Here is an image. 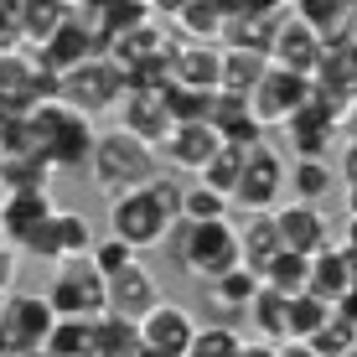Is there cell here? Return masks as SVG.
Listing matches in <instances>:
<instances>
[{
  "label": "cell",
  "instance_id": "1",
  "mask_svg": "<svg viewBox=\"0 0 357 357\" xmlns=\"http://www.w3.org/2000/svg\"><path fill=\"white\" fill-rule=\"evenodd\" d=\"M161 249H166L171 264L187 269V275L202 280V285H207L213 275H223V269L243 264V254H238V228H233L228 218H207V223L176 218V223L166 228Z\"/></svg>",
  "mask_w": 357,
  "mask_h": 357
},
{
  "label": "cell",
  "instance_id": "2",
  "mask_svg": "<svg viewBox=\"0 0 357 357\" xmlns=\"http://www.w3.org/2000/svg\"><path fill=\"white\" fill-rule=\"evenodd\" d=\"M31 119V135H36V151L47 155L52 171H89V155H93V119L83 109H73L68 98H42V104L26 109Z\"/></svg>",
  "mask_w": 357,
  "mask_h": 357
},
{
  "label": "cell",
  "instance_id": "3",
  "mask_svg": "<svg viewBox=\"0 0 357 357\" xmlns=\"http://www.w3.org/2000/svg\"><path fill=\"white\" fill-rule=\"evenodd\" d=\"M89 176L104 197H119L130 187H145L155 176V145L135 140L130 130H104L93 135V155H89Z\"/></svg>",
  "mask_w": 357,
  "mask_h": 357
},
{
  "label": "cell",
  "instance_id": "4",
  "mask_svg": "<svg viewBox=\"0 0 357 357\" xmlns=\"http://www.w3.org/2000/svg\"><path fill=\"white\" fill-rule=\"evenodd\" d=\"M125 89H130V73L119 68L109 52H93V57H83L78 68L57 73V98H68V104L83 109L89 119L114 114L119 98H125Z\"/></svg>",
  "mask_w": 357,
  "mask_h": 357
},
{
  "label": "cell",
  "instance_id": "5",
  "mask_svg": "<svg viewBox=\"0 0 357 357\" xmlns=\"http://www.w3.org/2000/svg\"><path fill=\"white\" fill-rule=\"evenodd\" d=\"M171 223H176V213L161 207V197L151 192V181L109 197V233H119L130 249H161V238H166Z\"/></svg>",
  "mask_w": 357,
  "mask_h": 357
},
{
  "label": "cell",
  "instance_id": "6",
  "mask_svg": "<svg viewBox=\"0 0 357 357\" xmlns=\"http://www.w3.org/2000/svg\"><path fill=\"white\" fill-rule=\"evenodd\" d=\"M42 295H47V305H52L57 316H98L109 305L104 275L93 269L89 254H68V259H57Z\"/></svg>",
  "mask_w": 357,
  "mask_h": 357
},
{
  "label": "cell",
  "instance_id": "7",
  "mask_svg": "<svg viewBox=\"0 0 357 357\" xmlns=\"http://www.w3.org/2000/svg\"><path fill=\"white\" fill-rule=\"evenodd\" d=\"M285 197H290V161L264 140L249 145L243 176H238V187H233V207H243V213H269V207H280Z\"/></svg>",
  "mask_w": 357,
  "mask_h": 357
},
{
  "label": "cell",
  "instance_id": "8",
  "mask_svg": "<svg viewBox=\"0 0 357 357\" xmlns=\"http://www.w3.org/2000/svg\"><path fill=\"white\" fill-rule=\"evenodd\" d=\"M52 305L42 290H6L0 295V352H42V337L52 326Z\"/></svg>",
  "mask_w": 357,
  "mask_h": 357
},
{
  "label": "cell",
  "instance_id": "9",
  "mask_svg": "<svg viewBox=\"0 0 357 357\" xmlns=\"http://www.w3.org/2000/svg\"><path fill=\"white\" fill-rule=\"evenodd\" d=\"M305 93H311V78H305V73L269 63V68H264V78L249 89V109L259 114V125H264V130H275V125H285V119H290V109H295V104H305Z\"/></svg>",
  "mask_w": 357,
  "mask_h": 357
},
{
  "label": "cell",
  "instance_id": "10",
  "mask_svg": "<svg viewBox=\"0 0 357 357\" xmlns=\"http://www.w3.org/2000/svg\"><path fill=\"white\" fill-rule=\"evenodd\" d=\"M135 326H140V347H145V357H187L192 331H197L192 311H187V305H176V301H155Z\"/></svg>",
  "mask_w": 357,
  "mask_h": 357
},
{
  "label": "cell",
  "instance_id": "11",
  "mask_svg": "<svg viewBox=\"0 0 357 357\" xmlns=\"http://www.w3.org/2000/svg\"><path fill=\"white\" fill-rule=\"evenodd\" d=\"M275 213V228H280V243L295 254H316L326 249L331 238H337V228L326 223V213L316 202H305V197H285L280 207H269Z\"/></svg>",
  "mask_w": 357,
  "mask_h": 357
},
{
  "label": "cell",
  "instance_id": "12",
  "mask_svg": "<svg viewBox=\"0 0 357 357\" xmlns=\"http://www.w3.org/2000/svg\"><path fill=\"white\" fill-rule=\"evenodd\" d=\"M321 52H326V36L316 31L311 21H301L295 10H285V16L275 21V36H269V63L295 68V73L311 78L316 63H321Z\"/></svg>",
  "mask_w": 357,
  "mask_h": 357
},
{
  "label": "cell",
  "instance_id": "13",
  "mask_svg": "<svg viewBox=\"0 0 357 357\" xmlns=\"http://www.w3.org/2000/svg\"><path fill=\"white\" fill-rule=\"evenodd\" d=\"M290 135V151L295 155H331V145H337V114L321 104V98H311L305 93V104H295L290 109V119L280 125Z\"/></svg>",
  "mask_w": 357,
  "mask_h": 357
},
{
  "label": "cell",
  "instance_id": "14",
  "mask_svg": "<svg viewBox=\"0 0 357 357\" xmlns=\"http://www.w3.org/2000/svg\"><path fill=\"white\" fill-rule=\"evenodd\" d=\"M36 52V63L42 68H52V73H68V68H78L83 57H93V52H104V47H98V36H93V26L83 16H68L63 26H52L42 36V42L31 47Z\"/></svg>",
  "mask_w": 357,
  "mask_h": 357
},
{
  "label": "cell",
  "instance_id": "15",
  "mask_svg": "<svg viewBox=\"0 0 357 357\" xmlns=\"http://www.w3.org/2000/svg\"><path fill=\"white\" fill-rule=\"evenodd\" d=\"M114 114H119V130H130L135 140H145V145H161L166 130H171L161 89H125V98H119Z\"/></svg>",
  "mask_w": 357,
  "mask_h": 357
},
{
  "label": "cell",
  "instance_id": "16",
  "mask_svg": "<svg viewBox=\"0 0 357 357\" xmlns=\"http://www.w3.org/2000/svg\"><path fill=\"white\" fill-rule=\"evenodd\" d=\"M104 295H109V311H119V316H130V321H140V316L151 311L155 301H161V280H155L151 269L135 259V264L119 269V275L104 280Z\"/></svg>",
  "mask_w": 357,
  "mask_h": 357
},
{
  "label": "cell",
  "instance_id": "17",
  "mask_svg": "<svg viewBox=\"0 0 357 357\" xmlns=\"http://www.w3.org/2000/svg\"><path fill=\"white\" fill-rule=\"evenodd\" d=\"M207 125L218 130V140H233V145H259V140H264V125H259V114L249 109V93L213 89V104H207Z\"/></svg>",
  "mask_w": 357,
  "mask_h": 357
},
{
  "label": "cell",
  "instance_id": "18",
  "mask_svg": "<svg viewBox=\"0 0 357 357\" xmlns=\"http://www.w3.org/2000/svg\"><path fill=\"white\" fill-rule=\"evenodd\" d=\"M155 151H161L176 171H192V176H197V171H202V161L218 151V130L207 125V119H192V125H171V130H166V140L155 145Z\"/></svg>",
  "mask_w": 357,
  "mask_h": 357
},
{
  "label": "cell",
  "instance_id": "19",
  "mask_svg": "<svg viewBox=\"0 0 357 357\" xmlns=\"http://www.w3.org/2000/svg\"><path fill=\"white\" fill-rule=\"evenodd\" d=\"M218 73H223V42H181V47H171V83L218 89Z\"/></svg>",
  "mask_w": 357,
  "mask_h": 357
},
{
  "label": "cell",
  "instance_id": "20",
  "mask_svg": "<svg viewBox=\"0 0 357 357\" xmlns=\"http://www.w3.org/2000/svg\"><path fill=\"white\" fill-rule=\"evenodd\" d=\"M52 207L57 202H52L47 187H10L6 197H0V233H6V243H16L21 233H26L31 223H42Z\"/></svg>",
  "mask_w": 357,
  "mask_h": 357
},
{
  "label": "cell",
  "instance_id": "21",
  "mask_svg": "<svg viewBox=\"0 0 357 357\" xmlns=\"http://www.w3.org/2000/svg\"><path fill=\"white\" fill-rule=\"evenodd\" d=\"M305 290L321 295V301H337V295L352 290V269H347V249H342L337 238L326 243V249L311 254V275H305Z\"/></svg>",
  "mask_w": 357,
  "mask_h": 357
},
{
  "label": "cell",
  "instance_id": "22",
  "mask_svg": "<svg viewBox=\"0 0 357 357\" xmlns=\"http://www.w3.org/2000/svg\"><path fill=\"white\" fill-rule=\"evenodd\" d=\"M93 357H145L140 347V326L130 321V316H119V311H98L93 316Z\"/></svg>",
  "mask_w": 357,
  "mask_h": 357
},
{
  "label": "cell",
  "instance_id": "23",
  "mask_svg": "<svg viewBox=\"0 0 357 357\" xmlns=\"http://www.w3.org/2000/svg\"><path fill=\"white\" fill-rule=\"evenodd\" d=\"M42 352L47 357H93V316H52Z\"/></svg>",
  "mask_w": 357,
  "mask_h": 357
},
{
  "label": "cell",
  "instance_id": "24",
  "mask_svg": "<svg viewBox=\"0 0 357 357\" xmlns=\"http://www.w3.org/2000/svg\"><path fill=\"white\" fill-rule=\"evenodd\" d=\"M285 249L280 243V228H275V213H249V223L238 228V254H243V264L259 275V269L275 259V254Z\"/></svg>",
  "mask_w": 357,
  "mask_h": 357
},
{
  "label": "cell",
  "instance_id": "25",
  "mask_svg": "<svg viewBox=\"0 0 357 357\" xmlns=\"http://www.w3.org/2000/svg\"><path fill=\"white\" fill-rule=\"evenodd\" d=\"M223 21H228L223 0H187V6L171 16V26L187 36V42H218V36H223Z\"/></svg>",
  "mask_w": 357,
  "mask_h": 357
},
{
  "label": "cell",
  "instance_id": "26",
  "mask_svg": "<svg viewBox=\"0 0 357 357\" xmlns=\"http://www.w3.org/2000/svg\"><path fill=\"white\" fill-rule=\"evenodd\" d=\"M285 305H290V295L285 290H275V285H264L259 280V290H254V301L243 305V311L254 316V337H264V342H285Z\"/></svg>",
  "mask_w": 357,
  "mask_h": 357
},
{
  "label": "cell",
  "instance_id": "27",
  "mask_svg": "<svg viewBox=\"0 0 357 357\" xmlns=\"http://www.w3.org/2000/svg\"><path fill=\"white\" fill-rule=\"evenodd\" d=\"M269 52H254V47H223V73H218V89L228 93H249L254 83L264 78Z\"/></svg>",
  "mask_w": 357,
  "mask_h": 357
},
{
  "label": "cell",
  "instance_id": "28",
  "mask_svg": "<svg viewBox=\"0 0 357 357\" xmlns=\"http://www.w3.org/2000/svg\"><path fill=\"white\" fill-rule=\"evenodd\" d=\"M301 352H311V357H347V352H357V321L342 316V311H331L326 321L301 342Z\"/></svg>",
  "mask_w": 357,
  "mask_h": 357
},
{
  "label": "cell",
  "instance_id": "29",
  "mask_svg": "<svg viewBox=\"0 0 357 357\" xmlns=\"http://www.w3.org/2000/svg\"><path fill=\"white\" fill-rule=\"evenodd\" d=\"M243 155H249V145H233V140H218V151L202 161V171H197V181H207L213 192H223L233 202V187H238L243 176Z\"/></svg>",
  "mask_w": 357,
  "mask_h": 357
},
{
  "label": "cell",
  "instance_id": "30",
  "mask_svg": "<svg viewBox=\"0 0 357 357\" xmlns=\"http://www.w3.org/2000/svg\"><path fill=\"white\" fill-rule=\"evenodd\" d=\"M331 187H337V166H331L326 155H295L290 161V197L321 202Z\"/></svg>",
  "mask_w": 357,
  "mask_h": 357
},
{
  "label": "cell",
  "instance_id": "31",
  "mask_svg": "<svg viewBox=\"0 0 357 357\" xmlns=\"http://www.w3.org/2000/svg\"><path fill=\"white\" fill-rule=\"evenodd\" d=\"M285 16V10H280ZM280 16H254V10H228L223 21V47H254V52H269V36H275V21Z\"/></svg>",
  "mask_w": 357,
  "mask_h": 357
},
{
  "label": "cell",
  "instance_id": "32",
  "mask_svg": "<svg viewBox=\"0 0 357 357\" xmlns=\"http://www.w3.org/2000/svg\"><path fill=\"white\" fill-rule=\"evenodd\" d=\"M207 290H213V301L223 305V311H243V305L254 301V290H259V275H254L249 264H233V269L207 280Z\"/></svg>",
  "mask_w": 357,
  "mask_h": 357
},
{
  "label": "cell",
  "instance_id": "33",
  "mask_svg": "<svg viewBox=\"0 0 357 357\" xmlns=\"http://www.w3.org/2000/svg\"><path fill=\"white\" fill-rule=\"evenodd\" d=\"M47 181H52V166H47L42 151H6L0 192H10V187H47Z\"/></svg>",
  "mask_w": 357,
  "mask_h": 357
},
{
  "label": "cell",
  "instance_id": "34",
  "mask_svg": "<svg viewBox=\"0 0 357 357\" xmlns=\"http://www.w3.org/2000/svg\"><path fill=\"white\" fill-rule=\"evenodd\" d=\"M52 238H57V259L93 249V228H89V218H83L78 207H52Z\"/></svg>",
  "mask_w": 357,
  "mask_h": 357
},
{
  "label": "cell",
  "instance_id": "35",
  "mask_svg": "<svg viewBox=\"0 0 357 357\" xmlns=\"http://www.w3.org/2000/svg\"><path fill=\"white\" fill-rule=\"evenodd\" d=\"M73 16V0H21V36L36 47L52 26H63Z\"/></svg>",
  "mask_w": 357,
  "mask_h": 357
},
{
  "label": "cell",
  "instance_id": "36",
  "mask_svg": "<svg viewBox=\"0 0 357 357\" xmlns=\"http://www.w3.org/2000/svg\"><path fill=\"white\" fill-rule=\"evenodd\" d=\"M352 6H357V0H295L290 10H295L301 21H311L321 36H337V31H347Z\"/></svg>",
  "mask_w": 357,
  "mask_h": 357
},
{
  "label": "cell",
  "instance_id": "37",
  "mask_svg": "<svg viewBox=\"0 0 357 357\" xmlns=\"http://www.w3.org/2000/svg\"><path fill=\"white\" fill-rule=\"evenodd\" d=\"M305 275H311V254H295V249H280L275 259L259 269L264 285H275V290H285V295L305 290Z\"/></svg>",
  "mask_w": 357,
  "mask_h": 357
},
{
  "label": "cell",
  "instance_id": "38",
  "mask_svg": "<svg viewBox=\"0 0 357 357\" xmlns=\"http://www.w3.org/2000/svg\"><path fill=\"white\" fill-rule=\"evenodd\" d=\"M166 114L171 125H192V119H207V104H213V89H192V83H166Z\"/></svg>",
  "mask_w": 357,
  "mask_h": 357
},
{
  "label": "cell",
  "instance_id": "39",
  "mask_svg": "<svg viewBox=\"0 0 357 357\" xmlns=\"http://www.w3.org/2000/svg\"><path fill=\"white\" fill-rule=\"evenodd\" d=\"M187 357H243V337H238V326H228V321L197 326V331H192Z\"/></svg>",
  "mask_w": 357,
  "mask_h": 357
},
{
  "label": "cell",
  "instance_id": "40",
  "mask_svg": "<svg viewBox=\"0 0 357 357\" xmlns=\"http://www.w3.org/2000/svg\"><path fill=\"white\" fill-rule=\"evenodd\" d=\"M228 197L213 192L207 181H192V187H181V218H192V223H207V218H228Z\"/></svg>",
  "mask_w": 357,
  "mask_h": 357
},
{
  "label": "cell",
  "instance_id": "41",
  "mask_svg": "<svg viewBox=\"0 0 357 357\" xmlns=\"http://www.w3.org/2000/svg\"><path fill=\"white\" fill-rule=\"evenodd\" d=\"M89 259H93V269H98V275L109 280V275H119L125 264H135V259H140V249H130V243L119 238V233H109V238H98L93 249H89Z\"/></svg>",
  "mask_w": 357,
  "mask_h": 357
},
{
  "label": "cell",
  "instance_id": "42",
  "mask_svg": "<svg viewBox=\"0 0 357 357\" xmlns=\"http://www.w3.org/2000/svg\"><path fill=\"white\" fill-rule=\"evenodd\" d=\"M223 10H254V16H280V10H290V0H223Z\"/></svg>",
  "mask_w": 357,
  "mask_h": 357
},
{
  "label": "cell",
  "instance_id": "43",
  "mask_svg": "<svg viewBox=\"0 0 357 357\" xmlns=\"http://www.w3.org/2000/svg\"><path fill=\"white\" fill-rule=\"evenodd\" d=\"M337 176L347 181V187H357V140L342 145V155H337Z\"/></svg>",
  "mask_w": 357,
  "mask_h": 357
},
{
  "label": "cell",
  "instance_id": "44",
  "mask_svg": "<svg viewBox=\"0 0 357 357\" xmlns=\"http://www.w3.org/2000/svg\"><path fill=\"white\" fill-rule=\"evenodd\" d=\"M16 259H21V254L10 249V243H0V295L16 285Z\"/></svg>",
  "mask_w": 357,
  "mask_h": 357
},
{
  "label": "cell",
  "instance_id": "45",
  "mask_svg": "<svg viewBox=\"0 0 357 357\" xmlns=\"http://www.w3.org/2000/svg\"><path fill=\"white\" fill-rule=\"evenodd\" d=\"M337 243H342V249H357V213H347V218H342V233H337Z\"/></svg>",
  "mask_w": 357,
  "mask_h": 357
},
{
  "label": "cell",
  "instance_id": "46",
  "mask_svg": "<svg viewBox=\"0 0 357 357\" xmlns=\"http://www.w3.org/2000/svg\"><path fill=\"white\" fill-rule=\"evenodd\" d=\"M342 135H347V140H357V93H352V104L342 109V125H337Z\"/></svg>",
  "mask_w": 357,
  "mask_h": 357
},
{
  "label": "cell",
  "instance_id": "47",
  "mask_svg": "<svg viewBox=\"0 0 357 357\" xmlns=\"http://www.w3.org/2000/svg\"><path fill=\"white\" fill-rule=\"evenodd\" d=\"M145 6H151V10H155L161 21H171V16H176L181 6H187V0H145Z\"/></svg>",
  "mask_w": 357,
  "mask_h": 357
},
{
  "label": "cell",
  "instance_id": "48",
  "mask_svg": "<svg viewBox=\"0 0 357 357\" xmlns=\"http://www.w3.org/2000/svg\"><path fill=\"white\" fill-rule=\"evenodd\" d=\"M347 269H352V290H357V249H347Z\"/></svg>",
  "mask_w": 357,
  "mask_h": 357
},
{
  "label": "cell",
  "instance_id": "49",
  "mask_svg": "<svg viewBox=\"0 0 357 357\" xmlns=\"http://www.w3.org/2000/svg\"><path fill=\"white\" fill-rule=\"evenodd\" d=\"M347 213H357V187H347Z\"/></svg>",
  "mask_w": 357,
  "mask_h": 357
},
{
  "label": "cell",
  "instance_id": "50",
  "mask_svg": "<svg viewBox=\"0 0 357 357\" xmlns=\"http://www.w3.org/2000/svg\"><path fill=\"white\" fill-rule=\"evenodd\" d=\"M6 119H10V109H6V104H0V135H6Z\"/></svg>",
  "mask_w": 357,
  "mask_h": 357
},
{
  "label": "cell",
  "instance_id": "51",
  "mask_svg": "<svg viewBox=\"0 0 357 357\" xmlns=\"http://www.w3.org/2000/svg\"><path fill=\"white\" fill-rule=\"evenodd\" d=\"M347 31H352V36H357V6H352V21H347Z\"/></svg>",
  "mask_w": 357,
  "mask_h": 357
},
{
  "label": "cell",
  "instance_id": "52",
  "mask_svg": "<svg viewBox=\"0 0 357 357\" xmlns=\"http://www.w3.org/2000/svg\"><path fill=\"white\" fill-rule=\"evenodd\" d=\"M0 171H6V145H0Z\"/></svg>",
  "mask_w": 357,
  "mask_h": 357
}]
</instances>
